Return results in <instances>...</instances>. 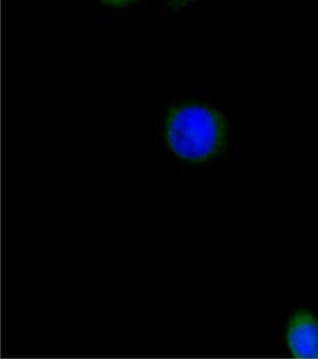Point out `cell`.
Wrapping results in <instances>:
<instances>
[{
	"instance_id": "obj_1",
	"label": "cell",
	"mask_w": 318,
	"mask_h": 359,
	"mask_svg": "<svg viewBox=\"0 0 318 359\" xmlns=\"http://www.w3.org/2000/svg\"><path fill=\"white\" fill-rule=\"evenodd\" d=\"M166 141L172 154L183 162H210L228 145V123L220 110L208 104H180L167 116Z\"/></svg>"
},
{
	"instance_id": "obj_2",
	"label": "cell",
	"mask_w": 318,
	"mask_h": 359,
	"mask_svg": "<svg viewBox=\"0 0 318 359\" xmlns=\"http://www.w3.org/2000/svg\"><path fill=\"white\" fill-rule=\"evenodd\" d=\"M286 344L294 358H318V318L306 310L295 312L286 329Z\"/></svg>"
},
{
	"instance_id": "obj_3",
	"label": "cell",
	"mask_w": 318,
	"mask_h": 359,
	"mask_svg": "<svg viewBox=\"0 0 318 359\" xmlns=\"http://www.w3.org/2000/svg\"><path fill=\"white\" fill-rule=\"evenodd\" d=\"M98 1L104 7L119 8L128 7V6L135 4V3L143 1V0H98Z\"/></svg>"
},
{
	"instance_id": "obj_4",
	"label": "cell",
	"mask_w": 318,
	"mask_h": 359,
	"mask_svg": "<svg viewBox=\"0 0 318 359\" xmlns=\"http://www.w3.org/2000/svg\"><path fill=\"white\" fill-rule=\"evenodd\" d=\"M194 1L195 0H169V5L174 10H181Z\"/></svg>"
}]
</instances>
